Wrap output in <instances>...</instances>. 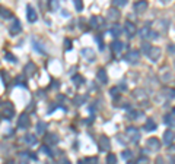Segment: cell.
<instances>
[{"label":"cell","mask_w":175,"mask_h":164,"mask_svg":"<svg viewBox=\"0 0 175 164\" xmlns=\"http://www.w3.org/2000/svg\"><path fill=\"white\" fill-rule=\"evenodd\" d=\"M169 153L175 154V145H171V147H169Z\"/></svg>","instance_id":"cell-49"},{"label":"cell","mask_w":175,"mask_h":164,"mask_svg":"<svg viewBox=\"0 0 175 164\" xmlns=\"http://www.w3.org/2000/svg\"><path fill=\"white\" fill-rule=\"evenodd\" d=\"M139 59H140L139 50H130L127 54L124 56V60H127V62H130V63H137Z\"/></svg>","instance_id":"cell-6"},{"label":"cell","mask_w":175,"mask_h":164,"mask_svg":"<svg viewBox=\"0 0 175 164\" xmlns=\"http://www.w3.org/2000/svg\"><path fill=\"white\" fill-rule=\"evenodd\" d=\"M29 123H31V119H29V114L28 113H22L18 119V128L21 129H26L29 128Z\"/></svg>","instance_id":"cell-4"},{"label":"cell","mask_w":175,"mask_h":164,"mask_svg":"<svg viewBox=\"0 0 175 164\" xmlns=\"http://www.w3.org/2000/svg\"><path fill=\"white\" fill-rule=\"evenodd\" d=\"M6 164H15V161H13V160H9V161H7Z\"/></svg>","instance_id":"cell-51"},{"label":"cell","mask_w":175,"mask_h":164,"mask_svg":"<svg viewBox=\"0 0 175 164\" xmlns=\"http://www.w3.org/2000/svg\"><path fill=\"white\" fill-rule=\"evenodd\" d=\"M165 94H166V97L168 98H175V89L174 88H171V89H165Z\"/></svg>","instance_id":"cell-33"},{"label":"cell","mask_w":175,"mask_h":164,"mask_svg":"<svg viewBox=\"0 0 175 164\" xmlns=\"http://www.w3.org/2000/svg\"><path fill=\"white\" fill-rule=\"evenodd\" d=\"M129 164H130V163H129Z\"/></svg>","instance_id":"cell-55"},{"label":"cell","mask_w":175,"mask_h":164,"mask_svg":"<svg viewBox=\"0 0 175 164\" xmlns=\"http://www.w3.org/2000/svg\"><path fill=\"white\" fill-rule=\"evenodd\" d=\"M111 48H112L114 53H120V51H123V48H124V44L121 43L120 40H115V41H112V44H111Z\"/></svg>","instance_id":"cell-19"},{"label":"cell","mask_w":175,"mask_h":164,"mask_svg":"<svg viewBox=\"0 0 175 164\" xmlns=\"http://www.w3.org/2000/svg\"><path fill=\"white\" fill-rule=\"evenodd\" d=\"M109 95H111L114 100H117L118 97H120V88L118 87H112L111 89H109Z\"/></svg>","instance_id":"cell-27"},{"label":"cell","mask_w":175,"mask_h":164,"mask_svg":"<svg viewBox=\"0 0 175 164\" xmlns=\"http://www.w3.org/2000/svg\"><path fill=\"white\" fill-rule=\"evenodd\" d=\"M86 164H98V157H88L85 160Z\"/></svg>","instance_id":"cell-35"},{"label":"cell","mask_w":175,"mask_h":164,"mask_svg":"<svg viewBox=\"0 0 175 164\" xmlns=\"http://www.w3.org/2000/svg\"><path fill=\"white\" fill-rule=\"evenodd\" d=\"M23 72L26 73V75H34L35 72H37V66H35V63L34 62H29V63H26L25 65V67H23Z\"/></svg>","instance_id":"cell-16"},{"label":"cell","mask_w":175,"mask_h":164,"mask_svg":"<svg viewBox=\"0 0 175 164\" xmlns=\"http://www.w3.org/2000/svg\"><path fill=\"white\" fill-rule=\"evenodd\" d=\"M130 157H131V151H130V150H124V151L121 153V158H123V160H129Z\"/></svg>","instance_id":"cell-34"},{"label":"cell","mask_w":175,"mask_h":164,"mask_svg":"<svg viewBox=\"0 0 175 164\" xmlns=\"http://www.w3.org/2000/svg\"><path fill=\"white\" fill-rule=\"evenodd\" d=\"M45 142L50 144V145H55V144L58 142V135L57 133H48L45 136Z\"/></svg>","instance_id":"cell-21"},{"label":"cell","mask_w":175,"mask_h":164,"mask_svg":"<svg viewBox=\"0 0 175 164\" xmlns=\"http://www.w3.org/2000/svg\"><path fill=\"white\" fill-rule=\"evenodd\" d=\"M72 81H73L76 85H82V84H85V78L80 76V75H75V76L72 78Z\"/></svg>","instance_id":"cell-29"},{"label":"cell","mask_w":175,"mask_h":164,"mask_svg":"<svg viewBox=\"0 0 175 164\" xmlns=\"http://www.w3.org/2000/svg\"><path fill=\"white\" fill-rule=\"evenodd\" d=\"M32 45L35 47V50H37L38 53H41V54H45V53H47V51L44 50V45L38 43V40H37V38H32Z\"/></svg>","instance_id":"cell-23"},{"label":"cell","mask_w":175,"mask_h":164,"mask_svg":"<svg viewBox=\"0 0 175 164\" xmlns=\"http://www.w3.org/2000/svg\"><path fill=\"white\" fill-rule=\"evenodd\" d=\"M136 164H149V158L144 157V155H142V157H139V158L136 160Z\"/></svg>","instance_id":"cell-32"},{"label":"cell","mask_w":175,"mask_h":164,"mask_svg":"<svg viewBox=\"0 0 175 164\" xmlns=\"http://www.w3.org/2000/svg\"><path fill=\"white\" fill-rule=\"evenodd\" d=\"M117 163V157L114 154H108L107 155V164H115Z\"/></svg>","instance_id":"cell-31"},{"label":"cell","mask_w":175,"mask_h":164,"mask_svg":"<svg viewBox=\"0 0 175 164\" xmlns=\"http://www.w3.org/2000/svg\"><path fill=\"white\" fill-rule=\"evenodd\" d=\"M147 57L152 60V62H156L159 57H161V48L159 47H150V50H149V53H147Z\"/></svg>","instance_id":"cell-8"},{"label":"cell","mask_w":175,"mask_h":164,"mask_svg":"<svg viewBox=\"0 0 175 164\" xmlns=\"http://www.w3.org/2000/svg\"><path fill=\"white\" fill-rule=\"evenodd\" d=\"M159 75H161V79H162L164 82H166V81H168V79L171 78V73H166V70H165V67H164V69H162V70H161V73H159Z\"/></svg>","instance_id":"cell-30"},{"label":"cell","mask_w":175,"mask_h":164,"mask_svg":"<svg viewBox=\"0 0 175 164\" xmlns=\"http://www.w3.org/2000/svg\"><path fill=\"white\" fill-rule=\"evenodd\" d=\"M146 9H147V2L142 0V2L134 3V11L137 12L139 15H140V13H144V12H146Z\"/></svg>","instance_id":"cell-13"},{"label":"cell","mask_w":175,"mask_h":164,"mask_svg":"<svg viewBox=\"0 0 175 164\" xmlns=\"http://www.w3.org/2000/svg\"><path fill=\"white\" fill-rule=\"evenodd\" d=\"M1 114H3L4 120H10L15 116V109H13V104L10 101H3L1 103Z\"/></svg>","instance_id":"cell-1"},{"label":"cell","mask_w":175,"mask_h":164,"mask_svg":"<svg viewBox=\"0 0 175 164\" xmlns=\"http://www.w3.org/2000/svg\"><path fill=\"white\" fill-rule=\"evenodd\" d=\"M79 164H86V163H85V160H83V161H79Z\"/></svg>","instance_id":"cell-52"},{"label":"cell","mask_w":175,"mask_h":164,"mask_svg":"<svg viewBox=\"0 0 175 164\" xmlns=\"http://www.w3.org/2000/svg\"><path fill=\"white\" fill-rule=\"evenodd\" d=\"M120 16H121V15H120V11H118L117 8H111V9L108 11V18L112 22L118 21V19H120Z\"/></svg>","instance_id":"cell-14"},{"label":"cell","mask_w":175,"mask_h":164,"mask_svg":"<svg viewBox=\"0 0 175 164\" xmlns=\"http://www.w3.org/2000/svg\"><path fill=\"white\" fill-rule=\"evenodd\" d=\"M118 88H120V89H123V91H126V89H127V85H126L124 82H121V85Z\"/></svg>","instance_id":"cell-48"},{"label":"cell","mask_w":175,"mask_h":164,"mask_svg":"<svg viewBox=\"0 0 175 164\" xmlns=\"http://www.w3.org/2000/svg\"><path fill=\"white\" fill-rule=\"evenodd\" d=\"M99 150H102V151H108L109 148H111V141H109L108 136H105V135H102V136H99Z\"/></svg>","instance_id":"cell-7"},{"label":"cell","mask_w":175,"mask_h":164,"mask_svg":"<svg viewBox=\"0 0 175 164\" xmlns=\"http://www.w3.org/2000/svg\"><path fill=\"white\" fill-rule=\"evenodd\" d=\"M26 12H28V15H26V16H28V21L29 22H35L37 19H38L37 13H35V11H34L31 6H28V8H26Z\"/></svg>","instance_id":"cell-22"},{"label":"cell","mask_w":175,"mask_h":164,"mask_svg":"<svg viewBox=\"0 0 175 164\" xmlns=\"http://www.w3.org/2000/svg\"><path fill=\"white\" fill-rule=\"evenodd\" d=\"M147 38H150V40H156V38H159V32L158 31H150L149 34V37Z\"/></svg>","instance_id":"cell-42"},{"label":"cell","mask_w":175,"mask_h":164,"mask_svg":"<svg viewBox=\"0 0 175 164\" xmlns=\"http://www.w3.org/2000/svg\"><path fill=\"white\" fill-rule=\"evenodd\" d=\"M124 31L127 32V35H129V37H133V35L136 34V31H137V28H136L134 22L126 21V23H124Z\"/></svg>","instance_id":"cell-9"},{"label":"cell","mask_w":175,"mask_h":164,"mask_svg":"<svg viewBox=\"0 0 175 164\" xmlns=\"http://www.w3.org/2000/svg\"><path fill=\"white\" fill-rule=\"evenodd\" d=\"M174 113H175V109H174Z\"/></svg>","instance_id":"cell-53"},{"label":"cell","mask_w":175,"mask_h":164,"mask_svg":"<svg viewBox=\"0 0 175 164\" xmlns=\"http://www.w3.org/2000/svg\"><path fill=\"white\" fill-rule=\"evenodd\" d=\"M82 56L86 59L88 62H93V60H95V51H93L92 48H89V47L82 50Z\"/></svg>","instance_id":"cell-11"},{"label":"cell","mask_w":175,"mask_h":164,"mask_svg":"<svg viewBox=\"0 0 175 164\" xmlns=\"http://www.w3.org/2000/svg\"><path fill=\"white\" fill-rule=\"evenodd\" d=\"M112 5L114 6H126L127 5V0H114Z\"/></svg>","instance_id":"cell-39"},{"label":"cell","mask_w":175,"mask_h":164,"mask_svg":"<svg viewBox=\"0 0 175 164\" xmlns=\"http://www.w3.org/2000/svg\"><path fill=\"white\" fill-rule=\"evenodd\" d=\"M45 131H47V123L40 120L37 123V132H38L40 135H43V133H45Z\"/></svg>","instance_id":"cell-26"},{"label":"cell","mask_w":175,"mask_h":164,"mask_svg":"<svg viewBox=\"0 0 175 164\" xmlns=\"http://www.w3.org/2000/svg\"><path fill=\"white\" fill-rule=\"evenodd\" d=\"M22 31V26H21V22L18 21V19H15V22L10 25V28H9V32L10 35H18V34Z\"/></svg>","instance_id":"cell-10"},{"label":"cell","mask_w":175,"mask_h":164,"mask_svg":"<svg viewBox=\"0 0 175 164\" xmlns=\"http://www.w3.org/2000/svg\"><path fill=\"white\" fill-rule=\"evenodd\" d=\"M25 141H26L28 145H35L37 144V136L34 133H26L25 135Z\"/></svg>","instance_id":"cell-25"},{"label":"cell","mask_w":175,"mask_h":164,"mask_svg":"<svg viewBox=\"0 0 175 164\" xmlns=\"http://www.w3.org/2000/svg\"><path fill=\"white\" fill-rule=\"evenodd\" d=\"M174 66H175V62H174Z\"/></svg>","instance_id":"cell-54"},{"label":"cell","mask_w":175,"mask_h":164,"mask_svg":"<svg viewBox=\"0 0 175 164\" xmlns=\"http://www.w3.org/2000/svg\"><path fill=\"white\" fill-rule=\"evenodd\" d=\"M50 8H51L53 11H55V9L58 8V3H57V2H50Z\"/></svg>","instance_id":"cell-46"},{"label":"cell","mask_w":175,"mask_h":164,"mask_svg":"<svg viewBox=\"0 0 175 164\" xmlns=\"http://www.w3.org/2000/svg\"><path fill=\"white\" fill-rule=\"evenodd\" d=\"M140 47H142V50L146 53V54H147V53H149V50H150V45H149L147 43H142V45H140Z\"/></svg>","instance_id":"cell-43"},{"label":"cell","mask_w":175,"mask_h":164,"mask_svg":"<svg viewBox=\"0 0 175 164\" xmlns=\"http://www.w3.org/2000/svg\"><path fill=\"white\" fill-rule=\"evenodd\" d=\"M96 79H98L101 84H107V82H108V75H107L105 69H98V72H96Z\"/></svg>","instance_id":"cell-15"},{"label":"cell","mask_w":175,"mask_h":164,"mask_svg":"<svg viewBox=\"0 0 175 164\" xmlns=\"http://www.w3.org/2000/svg\"><path fill=\"white\" fill-rule=\"evenodd\" d=\"M4 59H7V60H9V62H12V63H15V62H16V57L12 54V53H9V51L4 54Z\"/></svg>","instance_id":"cell-38"},{"label":"cell","mask_w":175,"mask_h":164,"mask_svg":"<svg viewBox=\"0 0 175 164\" xmlns=\"http://www.w3.org/2000/svg\"><path fill=\"white\" fill-rule=\"evenodd\" d=\"M109 32L112 37H120L121 32H123V26L118 25V23H114L112 26H111V29H109Z\"/></svg>","instance_id":"cell-17"},{"label":"cell","mask_w":175,"mask_h":164,"mask_svg":"<svg viewBox=\"0 0 175 164\" xmlns=\"http://www.w3.org/2000/svg\"><path fill=\"white\" fill-rule=\"evenodd\" d=\"M174 131H171V129H168V131H165V133H164V144L165 145H171L172 144V141H174Z\"/></svg>","instance_id":"cell-12"},{"label":"cell","mask_w":175,"mask_h":164,"mask_svg":"<svg viewBox=\"0 0 175 164\" xmlns=\"http://www.w3.org/2000/svg\"><path fill=\"white\" fill-rule=\"evenodd\" d=\"M164 122L166 123V125H169L171 128L175 126V119H174V116H171V114H166V116L164 117Z\"/></svg>","instance_id":"cell-28"},{"label":"cell","mask_w":175,"mask_h":164,"mask_svg":"<svg viewBox=\"0 0 175 164\" xmlns=\"http://www.w3.org/2000/svg\"><path fill=\"white\" fill-rule=\"evenodd\" d=\"M143 128H144V131L146 132H153L155 129H156V123H155L153 119L149 117V119H146V123H144V126H143Z\"/></svg>","instance_id":"cell-18"},{"label":"cell","mask_w":175,"mask_h":164,"mask_svg":"<svg viewBox=\"0 0 175 164\" xmlns=\"http://www.w3.org/2000/svg\"><path fill=\"white\" fill-rule=\"evenodd\" d=\"M64 48L66 50H72V41H70L69 38H66L64 40Z\"/></svg>","instance_id":"cell-44"},{"label":"cell","mask_w":175,"mask_h":164,"mask_svg":"<svg viewBox=\"0 0 175 164\" xmlns=\"http://www.w3.org/2000/svg\"><path fill=\"white\" fill-rule=\"evenodd\" d=\"M19 164H29V153H19Z\"/></svg>","instance_id":"cell-24"},{"label":"cell","mask_w":175,"mask_h":164,"mask_svg":"<svg viewBox=\"0 0 175 164\" xmlns=\"http://www.w3.org/2000/svg\"><path fill=\"white\" fill-rule=\"evenodd\" d=\"M75 8H76V11L82 12L83 11V3H82L80 0H76V2H75Z\"/></svg>","instance_id":"cell-40"},{"label":"cell","mask_w":175,"mask_h":164,"mask_svg":"<svg viewBox=\"0 0 175 164\" xmlns=\"http://www.w3.org/2000/svg\"><path fill=\"white\" fill-rule=\"evenodd\" d=\"M85 101V97H76L75 98V103H77V104H82Z\"/></svg>","instance_id":"cell-47"},{"label":"cell","mask_w":175,"mask_h":164,"mask_svg":"<svg viewBox=\"0 0 175 164\" xmlns=\"http://www.w3.org/2000/svg\"><path fill=\"white\" fill-rule=\"evenodd\" d=\"M168 53L175 54V44H168Z\"/></svg>","instance_id":"cell-45"},{"label":"cell","mask_w":175,"mask_h":164,"mask_svg":"<svg viewBox=\"0 0 175 164\" xmlns=\"http://www.w3.org/2000/svg\"><path fill=\"white\" fill-rule=\"evenodd\" d=\"M45 164H55V161H51V160H48V161H47Z\"/></svg>","instance_id":"cell-50"},{"label":"cell","mask_w":175,"mask_h":164,"mask_svg":"<svg viewBox=\"0 0 175 164\" xmlns=\"http://www.w3.org/2000/svg\"><path fill=\"white\" fill-rule=\"evenodd\" d=\"M126 135L130 138L131 142H137V141L140 139V133H139V131H137L136 128H133V126H129V128L126 129Z\"/></svg>","instance_id":"cell-5"},{"label":"cell","mask_w":175,"mask_h":164,"mask_svg":"<svg viewBox=\"0 0 175 164\" xmlns=\"http://www.w3.org/2000/svg\"><path fill=\"white\" fill-rule=\"evenodd\" d=\"M95 41L99 44V50H102V48H104V41H102V37H101V35H96V37H95Z\"/></svg>","instance_id":"cell-41"},{"label":"cell","mask_w":175,"mask_h":164,"mask_svg":"<svg viewBox=\"0 0 175 164\" xmlns=\"http://www.w3.org/2000/svg\"><path fill=\"white\" fill-rule=\"evenodd\" d=\"M133 98L136 100L139 104H144V103H147V92L143 88H136L133 91Z\"/></svg>","instance_id":"cell-2"},{"label":"cell","mask_w":175,"mask_h":164,"mask_svg":"<svg viewBox=\"0 0 175 164\" xmlns=\"http://www.w3.org/2000/svg\"><path fill=\"white\" fill-rule=\"evenodd\" d=\"M40 153H44V154H47V155H51V150L48 148V145H43V147L40 148Z\"/></svg>","instance_id":"cell-37"},{"label":"cell","mask_w":175,"mask_h":164,"mask_svg":"<svg viewBox=\"0 0 175 164\" xmlns=\"http://www.w3.org/2000/svg\"><path fill=\"white\" fill-rule=\"evenodd\" d=\"M1 18H3V19H9V18H12V13L9 11H6V9L1 8Z\"/></svg>","instance_id":"cell-36"},{"label":"cell","mask_w":175,"mask_h":164,"mask_svg":"<svg viewBox=\"0 0 175 164\" xmlns=\"http://www.w3.org/2000/svg\"><path fill=\"white\" fill-rule=\"evenodd\" d=\"M146 147L149 151H153V153H158L159 148H161V141L158 138H149L146 141Z\"/></svg>","instance_id":"cell-3"},{"label":"cell","mask_w":175,"mask_h":164,"mask_svg":"<svg viewBox=\"0 0 175 164\" xmlns=\"http://www.w3.org/2000/svg\"><path fill=\"white\" fill-rule=\"evenodd\" d=\"M150 31H152V29H150V25H149V23H144V25H143V28L139 31L140 38H147V37H149V34H150Z\"/></svg>","instance_id":"cell-20"}]
</instances>
